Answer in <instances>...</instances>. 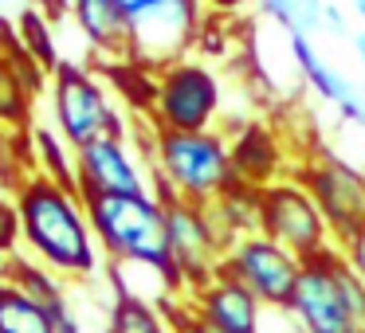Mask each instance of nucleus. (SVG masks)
<instances>
[{
	"mask_svg": "<svg viewBox=\"0 0 365 333\" xmlns=\"http://www.w3.org/2000/svg\"><path fill=\"white\" fill-rule=\"evenodd\" d=\"M87 220L95 228L98 251L110 263L153 267L185 294L181 275L169 255V220L165 200L158 192H118V196H87Z\"/></svg>",
	"mask_w": 365,
	"mask_h": 333,
	"instance_id": "3",
	"label": "nucleus"
},
{
	"mask_svg": "<svg viewBox=\"0 0 365 333\" xmlns=\"http://www.w3.org/2000/svg\"><path fill=\"white\" fill-rule=\"evenodd\" d=\"M71 20L83 40L106 59V67L134 59V28L118 0H71Z\"/></svg>",
	"mask_w": 365,
	"mask_h": 333,
	"instance_id": "13",
	"label": "nucleus"
},
{
	"mask_svg": "<svg viewBox=\"0 0 365 333\" xmlns=\"http://www.w3.org/2000/svg\"><path fill=\"white\" fill-rule=\"evenodd\" d=\"M51 114H56V130L71 149H83L98 137L130 134L126 114H122V106H114L103 79L91 67L67 63V59L51 71Z\"/></svg>",
	"mask_w": 365,
	"mask_h": 333,
	"instance_id": "5",
	"label": "nucleus"
},
{
	"mask_svg": "<svg viewBox=\"0 0 365 333\" xmlns=\"http://www.w3.org/2000/svg\"><path fill=\"white\" fill-rule=\"evenodd\" d=\"M16 36H20V48L36 59V67H40L43 75H51L63 63V59L56 56V24H51L48 16H40L36 9H24L16 16Z\"/></svg>",
	"mask_w": 365,
	"mask_h": 333,
	"instance_id": "19",
	"label": "nucleus"
},
{
	"mask_svg": "<svg viewBox=\"0 0 365 333\" xmlns=\"http://www.w3.org/2000/svg\"><path fill=\"white\" fill-rule=\"evenodd\" d=\"M185 306L197 317H205L208 325L228 329V333H263V322H267V314H271L244 282H236V278L224 275V270H216L205 286L185 294Z\"/></svg>",
	"mask_w": 365,
	"mask_h": 333,
	"instance_id": "12",
	"label": "nucleus"
},
{
	"mask_svg": "<svg viewBox=\"0 0 365 333\" xmlns=\"http://www.w3.org/2000/svg\"><path fill=\"white\" fill-rule=\"evenodd\" d=\"M20 251V216L12 204V192H0V263Z\"/></svg>",
	"mask_w": 365,
	"mask_h": 333,
	"instance_id": "21",
	"label": "nucleus"
},
{
	"mask_svg": "<svg viewBox=\"0 0 365 333\" xmlns=\"http://www.w3.org/2000/svg\"><path fill=\"white\" fill-rule=\"evenodd\" d=\"M32 153H36V173H43V176H51V181H59V184H67V189H75L79 192V176H75V149L63 142V134L59 130H48V126H40L32 134Z\"/></svg>",
	"mask_w": 365,
	"mask_h": 333,
	"instance_id": "18",
	"label": "nucleus"
},
{
	"mask_svg": "<svg viewBox=\"0 0 365 333\" xmlns=\"http://www.w3.org/2000/svg\"><path fill=\"white\" fill-rule=\"evenodd\" d=\"M291 56H294V63H299V71L310 79V87H314L322 98H330V102H346L349 98L338 75H334L326 63H318V56L310 51V43H307L302 32H291Z\"/></svg>",
	"mask_w": 365,
	"mask_h": 333,
	"instance_id": "20",
	"label": "nucleus"
},
{
	"mask_svg": "<svg viewBox=\"0 0 365 333\" xmlns=\"http://www.w3.org/2000/svg\"><path fill=\"white\" fill-rule=\"evenodd\" d=\"M165 220H169V255H173V267L181 275L185 294H189L197 286H205L220 270L228 247H224L212 216H208V204L169 200Z\"/></svg>",
	"mask_w": 365,
	"mask_h": 333,
	"instance_id": "10",
	"label": "nucleus"
},
{
	"mask_svg": "<svg viewBox=\"0 0 365 333\" xmlns=\"http://www.w3.org/2000/svg\"><path fill=\"white\" fill-rule=\"evenodd\" d=\"M287 317L299 333H365V282L338 247L302 263Z\"/></svg>",
	"mask_w": 365,
	"mask_h": 333,
	"instance_id": "4",
	"label": "nucleus"
},
{
	"mask_svg": "<svg viewBox=\"0 0 365 333\" xmlns=\"http://www.w3.org/2000/svg\"><path fill=\"white\" fill-rule=\"evenodd\" d=\"M161 310H165V314L173 317L177 333H228V329H216V325H208L205 317H197L189 306H185V298H173V302H165Z\"/></svg>",
	"mask_w": 365,
	"mask_h": 333,
	"instance_id": "22",
	"label": "nucleus"
},
{
	"mask_svg": "<svg viewBox=\"0 0 365 333\" xmlns=\"http://www.w3.org/2000/svg\"><path fill=\"white\" fill-rule=\"evenodd\" d=\"M255 231L275 239L279 247L299 255L302 263L334 247V236L318 212L314 196L294 176H283V181L259 189V228Z\"/></svg>",
	"mask_w": 365,
	"mask_h": 333,
	"instance_id": "8",
	"label": "nucleus"
},
{
	"mask_svg": "<svg viewBox=\"0 0 365 333\" xmlns=\"http://www.w3.org/2000/svg\"><path fill=\"white\" fill-rule=\"evenodd\" d=\"M153 173V192L161 200H189V204H216L236 184L232 169V142L224 130H200V134H177V130H153L142 145Z\"/></svg>",
	"mask_w": 365,
	"mask_h": 333,
	"instance_id": "2",
	"label": "nucleus"
},
{
	"mask_svg": "<svg viewBox=\"0 0 365 333\" xmlns=\"http://www.w3.org/2000/svg\"><path fill=\"white\" fill-rule=\"evenodd\" d=\"M228 142H232V169H236V181L252 184V189H267V184L283 181L287 145L271 126L247 122V126H240Z\"/></svg>",
	"mask_w": 365,
	"mask_h": 333,
	"instance_id": "14",
	"label": "nucleus"
},
{
	"mask_svg": "<svg viewBox=\"0 0 365 333\" xmlns=\"http://www.w3.org/2000/svg\"><path fill=\"white\" fill-rule=\"evenodd\" d=\"M291 333H299V329H291Z\"/></svg>",
	"mask_w": 365,
	"mask_h": 333,
	"instance_id": "29",
	"label": "nucleus"
},
{
	"mask_svg": "<svg viewBox=\"0 0 365 333\" xmlns=\"http://www.w3.org/2000/svg\"><path fill=\"white\" fill-rule=\"evenodd\" d=\"M24 9H36L40 16H48L51 24H59L63 16H71V0H24Z\"/></svg>",
	"mask_w": 365,
	"mask_h": 333,
	"instance_id": "23",
	"label": "nucleus"
},
{
	"mask_svg": "<svg viewBox=\"0 0 365 333\" xmlns=\"http://www.w3.org/2000/svg\"><path fill=\"white\" fill-rule=\"evenodd\" d=\"M341 255H346L349 267H354L357 275H361V282H365V231H361V236H357L349 247H341Z\"/></svg>",
	"mask_w": 365,
	"mask_h": 333,
	"instance_id": "24",
	"label": "nucleus"
},
{
	"mask_svg": "<svg viewBox=\"0 0 365 333\" xmlns=\"http://www.w3.org/2000/svg\"><path fill=\"white\" fill-rule=\"evenodd\" d=\"M0 333H59L56 314L24 286L0 278Z\"/></svg>",
	"mask_w": 365,
	"mask_h": 333,
	"instance_id": "16",
	"label": "nucleus"
},
{
	"mask_svg": "<svg viewBox=\"0 0 365 333\" xmlns=\"http://www.w3.org/2000/svg\"><path fill=\"white\" fill-rule=\"evenodd\" d=\"M43 71L36 67H20L12 56L0 51V130H24L28 110H32V95L43 87Z\"/></svg>",
	"mask_w": 365,
	"mask_h": 333,
	"instance_id": "15",
	"label": "nucleus"
},
{
	"mask_svg": "<svg viewBox=\"0 0 365 333\" xmlns=\"http://www.w3.org/2000/svg\"><path fill=\"white\" fill-rule=\"evenodd\" d=\"M12 4H20V0H0V9H12Z\"/></svg>",
	"mask_w": 365,
	"mask_h": 333,
	"instance_id": "26",
	"label": "nucleus"
},
{
	"mask_svg": "<svg viewBox=\"0 0 365 333\" xmlns=\"http://www.w3.org/2000/svg\"><path fill=\"white\" fill-rule=\"evenodd\" d=\"M220 270L232 275L236 282H244L267 310L287 314L291 298H294V286H299V275H302V259L291 255L287 247H279L275 239L252 231V236L232 243V251L224 255Z\"/></svg>",
	"mask_w": 365,
	"mask_h": 333,
	"instance_id": "9",
	"label": "nucleus"
},
{
	"mask_svg": "<svg viewBox=\"0 0 365 333\" xmlns=\"http://www.w3.org/2000/svg\"><path fill=\"white\" fill-rule=\"evenodd\" d=\"M12 204L20 216V243L40 267L63 282H83L98 270V239L87 220V204L75 189L43 173H24L12 184Z\"/></svg>",
	"mask_w": 365,
	"mask_h": 333,
	"instance_id": "1",
	"label": "nucleus"
},
{
	"mask_svg": "<svg viewBox=\"0 0 365 333\" xmlns=\"http://www.w3.org/2000/svg\"><path fill=\"white\" fill-rule=\"evenodd\" d=\"M103 333H177V325L158 302L138 298V294H126V290H114Z\"/></svg>",
	"mask_w": 365,
	"mask_h": 333,
	"instance_id": "17",
	"label": "nucleus"
},
{
	"mask_svg": "<svg viewBox=\"0 0 365 333\" xmlns=\"http://www.w3.org/2000/svg\"><path fill=\"white\" fill-rule=\"evenodd\" d=\"M294 181L314 196L334 247H349L365 231V173L334 153H310L294 165Z\"/></svg>",
	"mask_w": 365,
	"mask_h": 333,
	"instance_id": "7",
	"label": "nucleus"
},
{
	"mask_svg": "<svg viewBox=\"0 0 365 333\" xmlns=\"http://www.w3.org/2000/svg\"><path fill=\"white\" fill-rule=\"evenodd\" d=\"M79 196H118V192H153V173L142 165L130 137H98L75 149Z\"/></svg>",
	"mask_w": 365,
	"mask_h": 333,
	"instance_id": "11",
	"label": "nucleus"
},
{
	"mask_svg": "<svg viewBox=\"0 0 365 333\" xmlns=\"http://www.w3.org/2000/svg\"><path fill=\"white\" fill-rule=\"evenodd\" d=\"M361 59H365V36H361Z\"/></svg>",
	"mask_w": 365,
	"mask_h": 333,
	"instance_id": "28",
	"label": "nucleus"
},
{
	"mask_svg": "<svg viewBox=\"0 0 365 333\" xmlns=\"http://www.w3.org/2000/svg\"><path fill=\"white\" fill-rule=\"evenodd\" d=\"M357 9H361V16H365V0H357Z\"/></svg>",
	"mask_w": 365,
	"mask_h": 333,
	"instance_id": "27",
	"label": "nucleus"
},
{
	"mask_svg": "<svg viewBox=\"0 0 365 333\" xmlns=\"http://www.w3.org/2000/svg\"><path fill=\"white\" fill-rule=\"evenodd\" d=\"M118 4L126 9V16H130V20H138V16H145L150 9H158L161 0H118Z\"/></svg>",
	"mask_w": 365,
	"mask_h": 333,
	"instance_id": "25",
	"label": "nucleus"
},
{
	"mask_svg": "<svg viewBox=\"0 0 365 333\" xmlns=\"http://www.w3.org/2000/svg\"><path fill=\"white\" fill-rule=\"evenodd\" d=\"M220 102L224 90L216 71H208L197 59H177L158 71V90H153V106L145 118L153 130L200 134V130H216Z\"/></svg>",
	"mask_w": 365,
	"mask_h": 333,
	"instance_id": "6",
	"label": "nucleus"
}]
</instances>
